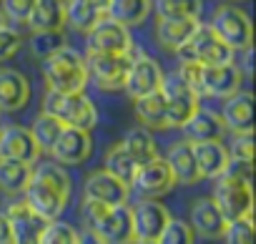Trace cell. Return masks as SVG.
<instances>
[{
  "instance_id": "obj_47",
  "label": "cell",
  "mask_w": 256,
  "mask_h": 244,
  "mask_svg": "<svg viewBox=\"0 0 256 244\" xmlns=\"http://www.w3.org/2000/svg\"><path fill=\"white\" fill-rule=\"evenodd\" d=\"M134 244H156V241H138V239H136Z\"/></svg>"
},
{
  "instance_id": "obj_42",
  "label": "cell",
  "mask_w": 256,
  "mask_h": 244,
  "mask_svg": "<svg viewBox=\"0 0 256 244\" xmlns=\"http://www.w3.org/2000/svg\"><path fill=\"white\" fill-rule=\"evenodd\" d=\"M224 174L236 176V179H244V181L251 184V179H254V161H246V159H228V166H226Z\"/></svg>"
},
{
  "instance_id": "obj_45",
  "label": "cell",
  "mask_w": 256,
  "mask_h": 244,
  "mask_svg": "<svg viewBox=\"0 0 256 244\" xmlns=\"http://www.w3.org/2000/svg\"><path fill=\"white\" fill-rule=\"evenodd\" d=\"M90 3H93L98 11H103V13H106V8H108V0H90Z\"/></svg>"
},
{
  "instance_id": "obj_36",
  "label": "cell",
  "mask_w": 256,
  "mask_h": 244,
  "mask_svg": "<svg viewBox=\"0 0 256 244\" xmlns=\"http://www.w3.org/2000/svg\"><path fill=\"white\" fill-rule=\"evenodd\" d=\"M226 244H254V219H236L226 224V231L221 236Z\"/></svg>"
},
{
  "instance_id": "obj_14",
  "label": "cell",
  "mask_w": 256,
  "mask_h": 244,
  "mask_svg": "<svg viewBox=\"0 0 256 244\" xmlns=\"http://www.w3.org/2000/svg\"><path fill=\"white\" fill-rule=\"evenodd\" d=\"M83 196L86 199H96L106 206H118V204H128L131 199V184L120 181L118 176H113L110 171L100 169L88 174L86 186H83Z\"/></svg>"
},
{
  "instance_id": "obj_24",
  "label": "cell",
  "mask_w": 256,
  "mask_h": 244,
  "mask_svg": "<svg viewBox=\"0 0 256 244\" xmlns=\"http://www.w3.org/2000/svg\"><path fill=\"white\" fill-rule=\"evenodd\" d=\"M198 18H158V26H156V38H158V46L171 51V53H178L186 41L194 36V31L198 28Z\"/></svg>"
},
{
  "instance_id": "obj_31",
  "label": "cell",
  "mask_w": 256,
  "mask_h": 244,
  "mask_svg": "<svg viewBox=\"0 0 256 244\" xmlns=\"http://www.w3.org/2000/svg\"><path fill=\"white\" fill-rule=\"evenodd\" d=\"M103 169L110 171L113 176H118L120 181L131 184L134 176H136V171H138V164L131 159V154H128V151L123 149V144L118 141V144H113V146L106 151V166H103Z\"/></svg>"
},
{
  "instance_id": "obj_35",
  "label": "cell",
  "mask_w": 256,
  "mask_h": 244,
  "mask_svg": "<svg viewBox=\"0 0 256 244\" xmlns=\"http://www.w3.org/2000/svg\"><path fill=\"white\" fill-rule=\"evenodd\" d=\"M194 241H196V234L191 224L184 219H174V216L168 219V224L156 239V244H194Z\"/></svg>"
},
{
  "instance_id": "obj_25",
  "label": "cell",
  "mask_w": 256,
  "mask_h": 244,
  "mask_svg": "<svg viewBox=\"0 0 256 244\" xmlns=\"http://www.w3.org/2000/svg\"><path fill=\"white\" fill-rule=\"evenodd\" d=\"M28 26L33 33H50V31H63L66 26V3L63 0H38Z\"/></svg>"
},
{
  "instance_id": "obj_12",
  "label": "cell",
  "mask_w": 256,
  "mask_h": 244,
  "mask_svg": "<svg viewBox=\"0 0 256 244\" xmlns=\"http://www.w3.org/2000/svg\"><path fill=\"white\" fill-rule=\"evenodd\" d=\"M90 151H93L90 131L63 126L60 136L56 139V144H53V149L48 154L60 166H80V164H86L90 159Z\"/></svg>"
},
{
  "instance_id": "obj_3",
  "label": "cell",
  "mask_w": 256,
  "mask_h": 244,
  "mask_svg": "<svg viewBox=\"0 0 256 244\" xmlns=\"http://www.w3.org/2000/svg\"><path fill=\"white\" fill-rule=\"evenodd\" d=\"M43 113L56 116L63 126L83 129V131H93L98 124V108L86 96V91H78V93L48 91L43 98Z\"/></svg>"
},
{
  "instance_id": "obj_22",
  "label": "cell",
  "mask_w": 256,
  "mask_h": 244,
  "mask_svg": "<svg viewBox=\"0 0 256 244\" xmlns=\"http://www.w3.org/2000/svg\"><path fill=\"white\" fill-rule=\"evenodd\" d=\"M184 131V139L191 141V144H198V141H221L224 139V121L218 113L214 111H206V108H198L186 124L181 126Z\"/></svg>"
},
{
  "instance_id": "obj_7",
  "label": "cell",
  "mask_w": 256,
  "mask_h": 244,
  "mask_svg": "<svg viewBox=\"0 0 256 244\" xmlns=\"http://www.w3.org/2000/svg\"><path fill=\"white\" fill-rule=\"evenodd\" d=\"M134 53H86L88 78L100 91H118L126 83Z\"/></svg>"
},
{
  "instance_id": "obj_46",
  "label": "cell",
  "mask_w": 256,
  "mask_h": 244,
  "mask_svg": "<svg viewBox=\"0 0 256 244\" xmlns=\"http://www.w3.org/2000/svg\"><path fill=\"white\" fill-rule=\"evenodd\" d=\"M6 26V16H3V11H0V28Z\"/></svg>"
},
{
  "instance_id": "obj_37",
  "label": "cell",
  "mask_w": 256,
  "mask_h": 244,
  "mask_svg": "<svg viewBox=\"0 0 256 244\" xmlns=\"http://www.w3.org/2000/svg\"><path fill=\"white\" fill-rule=\"evenodd\" d=\"M66 46V36L63 31H50V33H33V53L38 58H48L50 53H56L58 48Z\"/></svg>"
},
{
  "instance_id": "obj_11",
  "label": "cell",
  "mask_w": 256,
  "mask_h": 244,
  "mask_svg": "<svg viewBox=\"0 0 256 244\" xmlns=\"http://www.w3.org/2000/svg\"><path fill=\"white\" fill-rule=\"evenodd\" d=\"M174 186H176V179L171 174V166L161 156H156L148 164H141L131 181V189H136V194L141 199H161Z\"/></svg>"
},
{
  "instance_id": "obj_10",
  "label": "cell",
  "mask_w": 256,
  "mask_h": 244,
  "mask_svg": "<svg viewBox=\"0 0 256 244\" xmlns=\"http://www.w3.org/2000/svg\"><path fill=\"white\" fill-rule=\"evenodd\" d=\"M86 36H88L86 53H134L131 28H126L123 23H116L110 18L98 21Z\"/></svg>"
},
{
  "instance_id": "obj_4",
  "label": "cell",
  "mask_w": 256,
  "mask_h": 244,
  "mask_svg": "<svg viewBox=\"0 0 256 244\" xmlns=\"http://www.w3.org/2000/svg\"><path fill=\"white\" fill-rule=\"evenodd\" d=\"M181 63H196V66H221L236 61V53L214 33L211 26L198 23L194 36L186 41V46L176 53Z\"/></svg>"
},
{
  "instance_id": "obj_18",
  "label": "cell",
  "mask_w": 256,
  "mask_h": 244,
  "mask_svg": "<svg viewBox=\"0 0 256 244\" xmlns=\"http://www.w3.org/2000/svg\"><path fill=\"white\" fill-rule=\"evenodd\" d=\"M188 224H191L194 234H198L204 239H221L228 221L224 219V214L218 211V206L214 204L211 196H201L191 204Z\"/></svg>"
},
{
  "instance_id": "obj_16",
  "label": "cell",
  "mask_w": 256,
  "mask_h": 244,
  "mask_svg": "<svg viewBox=\"0 0 256 244\" xmlns=\"http://www.w3.org/2000/svg\"><path fill=\"white\" fill-rule=\"evenodd\" d=\"M90 231H96L106 244H134L136 241V234H134L131 206H128V204L108 206V211L103 214V219Z\"/></svg>"
},
{
  "instance_id": "obj_39",
  "label": "cell",
  "mask_w": 256,
  "mask_h": 244,
  "mask_svg": "<svg viewBox=\"0 0 256 244\" xmlns=\"http://www.w3.org/2000/svg\"><path fill=\"white\" fill-rule=\"evenodd\" d=\"M23 46V36L8 23L0 28V61H10Z\"/></svg>"
},
{
  "instance_id": "obj_44",
  "label": "cell",
  "mask_w": 256,
  "mask_h": 244,
  "mask_svg": "<svg viewBox=\"0 0 256 244\" xmlns=\"http://www.w3.org/2000/svg\"><path fill=\"white\" fill-rule=\"evenodd\" d=\"M78 244H106V241H103V239H100V236H98L96 231L86 229V231H83V234L78 236Z\"/></svg>"
},
{
  "instance_id": "obj_27",
  "label": "cell",
  "mask_w": 256,
  "mask_h": 244,
  "mask_svg": "<svg viewBox=\"0 0 256 244\" xmlns=\"http://www.w3.org/2000/svg\"><path fill=\"white\" fill-rule=\"evenodd\" d=\"M136 106V118L138 124L148 131H166L168 129V121H166V98L161 96V91L148 93L144 98L134 101Z\"/></svg>"
},
{
  "instance_id": "obj_13",
  "label": "cell",
  "mask_w": 256,
  "mask_h": 244,
  "mask_svg": "<svg viewBox=\"0 0 256 244\" xmlns=\"http://www.w3.org/2000/svg\"><path fill=\"white\" fill-rule=\"evenodd\" d=\"M40 146L30 129L26 126H6L0 129V159L8 161H23L36 166L40 159Z\"/></svg>"
},
{
  "instance_id": "obj_20",
  "label": "cell",
  "mask_w": 256,
  "mask_h": 244,
  "mask_svg": "<svg viewBox=\"0 0 256 244\" xmlns=\"http://www.w3.org/2000/svg\"><path fill=\"white\" fill-rule=\"evenodd\" d=\"M30 101V81L16 71L3 68L0 71V111H20Z\"/></svg>"
},
{
  "instance_id": "obj_17",
  "label": "cell",
  "mask_w": 256,
  "mask_h": 244,
  "mask_svg": "<svg viewBox=\"0 0 256 244\" xmlns=\"http://www.w3.org/2000/svg\"><path fill=\"white\" fill-rule=\"evenodd\" d=\"M6 214H8V219L13 224V244H40V234H43L46 219H40L26 204V199H18V201L8 204Z\"/></svg>"
},
{
  "instance_id": "obj_2",
  "label": "cell",
  "mask_w": 256,
  "mask_h": 244,
  "mask_svg": "<svg viewBox=\"0 0 256 244\" xmlns=\"http://www.w3.org/2000/svg\"><path fill=\"white\" fill-rule=\"evenodd\" d=\"M43 78L48 83V91L58 93H78L88 86V66L86 56H80L76 48H58L48 58H43Z\"/></svg>"
},
{
  "instance_id": "obj_9",
  "label": "cell",
  "mask_w": 256,
  "mask_h": 244,
  "mask_svg": "<svg viewBox=\"0 0 256 244\" xmlns=\"http://www.w3.org/2000/svg\"><path fill=\"white\" fill-rule=\"evenodd\" d=\"M161 81H164V68L158 66V61L146 56V53H134L123 91L128 93L131 101H136V98H144L148 93H156L161 88Z\"/></svg>"
},
{
  "instance_id": "obj_30",
  "label": "cell",
  "mask_w": 256,
  "mask_h": 244,
  "mask_svg": "<svg viewBox=\"0 0 256 244\" xmlns=\"http://www.w3.org/2000/svg\"><path fill=\"white\" fill-rule=\"evenodd\" d=\"M106 13L98 11L90 0H66V26L88 33L98 21H103Z\"/></svg>"
},
{
  "instance_id": "obj_5",
  "label": "cell",
  "mask_w": 256,
  "mask_h": 244,
  "mask_svg": "<svg viewBox=\"0 0 256 244\" xmlns=\"http://www.w3.org/2000/svg\"><path fill=\"white\" fill-rule=\"evenodd\" d=\"M214 204L218 206V211L224 214L226 221H236V219H246L254 211V189L248 181L221 174L218 179H214Z\"/></svg>"
},
{
  "instance_id": "obj_41",
  "label": "cell",
  "mask_w": 256,
  "mask_h": 244,
  "mask_svg": "<svg viewBox=\"0 0 256 244\" xmlns=\"http://www.w3.org/2000/svg\"><path fill=\"white\" fill-rule=\"evenodd\" d=\"M108 211V206L106 204H100V201H96V199H86L83 196V221H86V226L88 229H93L100 219H103V214Z\"/></svg>"
},
{
  "instance_id": "obj_34",
  "label": "cell",
  "mask_w": 256,
  "mask_h": 244,
  "mask_svg": "<svg viewBox=\"0 0 256 244\" xmlns=\"http://www.w3.org/2000/svg\"><path fill=\"white\" fill-rule=\"evenodd\" d=\"M80 231L60 219L56 221H46L43 234H40V244H78Z\"/></svg>"
},
{
  "instance_id": "obj_6",
  "label": "cell",
  "mask_w": 256,
  "mask_h": 244,
  "mask_svg": "<svg viewBox=\"0 0 256 244\" xmlns=\"http://www.w3.org/2000/svg\"><path fill=\"white\" fill-rule=\"evenodd\" d=\"M214 28V33L234 51H244V48H251L254 46V26H251V16L238 8V6H221L216 13H214V21L208 23Z\"/></svg>"
},
{
  "instance_id": "obj_38",
  "label": "cell",
  "mask_w": 256,
  "mask_h": 244,
  "mask_svg": "<svg viewBox=\"0 0 256 244\" xmlns=\"http://www.w3.org/2000/svg\"><path fill=\"white\" fill-rule=\"evenodd\" d=\"M36 3L38 0H0L6 21H13V23H28Z\"/></svg>"
},
{
  "instance_id": "obj_26",
  "label": "cell",
  "mask_w": 256,
  "mask_h": 244,
  "mask_svg": "<svg viewBox=\"0 0 256 244\" xmlns=\"http://www.w3.org/2000/svg\"><path fill=\"white\" fill-rule=\"evenodd\" d=\"M154 6L151 0H108V8H106V18L123 23L126 28H134L148 21Z\"/></svg>"
},
{
  "instance_id": "obj_23",
  "label": "cell",
  "mask_w": 256,
  "mask_h": 244,
  "mask_svg": "<svg viewBox=\"0 0 256 244\" xmlns=\"http://www.w3.org/2000/svg\"><path fill=\"white\" fill-rule=\"evenodd\" d=\"M191 146H194V159H196L201 181L204 179L214 181L226 171L231 156H228V149L221 141H198V144H191Z\"/></svg>"
},
{
  "instance_id": "obj_49",
  "label": "cell",
  "mask_w": 256,
  "mask_h": 244,
  "mask_svg": "<svg viewBox=\"0 0 256 244\" xmlns=\"http://www.w3.org/2000/svg\"><path fill=\"white\" fill-rule=\"evenodd\" d=\"M236 3H238V0H236Z\"/></svg>"
},
{
  "instance_id": "obj_48",
  "label": "cell",
  "mask_w": 256,
  "mask_h": 244,
  "mask_svg": "<svg viewBox=\"0 0 256 244\" xmlns=\"http://www.w3.org/2000/svg\"><path fill=\"white\" fill-rule=\"evenodd\" d=\"M63 3H66V0H63Z\"/></svg>"
},
{
  "instance_id": "obj_1",
  "label": "cell",
  "mask_w": 256,
  "mask_h": 244,
  "mask_svg": "<svg viewBox=\"0 0 256 244\" xmlns=\"http://www.w3.org/2000/svg\"><path fill=\"white\" fill-rule=\"evenodd\" d=\"M70 189L73 186L68 171L60 164L50 161V164L33 166V176L23 191V199L40 219L56 221L60 219V214L70 201Z\"/></svg>"
},
{
  "instance_id": "obj_8",
  "label": "cell",
  "mask_w": 256,
  "mask_h": 244,
  "mask_svg": "<svg viewBox=\"0 0 256 244\" xmlns=\"http://www.w3.org/2000/svg\"><path fill=\"white\" fill-rule=\"evenodd\" d=\"M244 73L236 61L221 63V66H201L198 73V96H211V98H228L236 91H241Z\"/></svg>"
},
{
  "instance_id": "obj_33",
  "label": "cell",
  "mask_w": 256,
  "mask_h": 244,
  "mask_svg": "<svg viewBox=\"0 0 256 244\" xmlns=\"http://www.w3.org/2000/svg\"><path fill=\"white\" fill-rule=\"evenodd\" d=\"M30 131H33V136H36L40 151H50L53 144H56V139H58L60 131H63V124H60L56 116H50V113H40V116L33 121V129H30Z\"/></svg>"
},
{
  "instance_id": "obj_43",
  "label": "cell",
  "mask_w": 256,
  "mask_h": 244,
  "mask_svg": "<svg viewBox=\"0 0 256 244\" xmlns=\"http://www.w3.org/2000/svg\"><path fill=\"white\" fill-rule=\"evenodd\" d=\"M0 244H13V224L6 211H0Z\"/></svg>"
},
{
  "instance_id": "obj_15",
  "label": "cell",
  "mask_w": 256,
  "mask_h": 244,
  "mask_svg": "<svg viewBox=\"0 0 256 244\" xmlns=\"http://www.w3.org/2000/svg\"><path fill=\"white\" fill-rule=\"evenodd\" d=\"M134 234L138 241H156L171 219V211L158 199H141L134 209Z\"/></svg>"
},
{
  "instance_id": "obj_21",
  "label": "cell",
  "mask_w": 256,
  "mask_h": 244,
  "mask_svg": "<svg viewBox=\"0 0 256 244\" xmlns=\"http://www.w3.org/2000/svg\"><path fill=\"white\" fill-rule=\"evenodd\" d=\"M166 164L171 166V174L176 179V184H184V186H194L201 181V174H198V166H196V159H194V146L191 141H174L168 146V154H166Z\"/></svg>"
},
{
  "instance_id": "obj_32",
  "label": "cell",
  "mask_w": 256,
  "mask_h": 244,
  "mask_svg": "<svg viewBox=\"0 0 256 244\" xmlns=\"http://www.w3.org/2000/svg\"><path fill=\"white\" fill-rule=\"evenodd\" d=\"M158 18H201L204 0H151Z\"/></svg>"
},
{
  "instance_id": "obj_40",
  "label": "cell",
  "mask_w": 256,
  "mask_h": 244,
  "mask_svg": "<svg viewBox=\"0 0 256 244\" xmlns=\"http://www.w3.org/2000/svg\"><path fill=\"white\" fill-rule=\"evenodd\" d=\"M228 156H231V159H246V161H254V131L234 134L231 146H228Z\"/></svg>"
},
{
  "instance_id": "obj_29",
  "label": "cell",
  "mask_w": 256,
  "mask_h": 244,
  "mask_svg": "<svg viewBox=\"0 0 256 244\" xmlns=\"http://www.w3.org/2000/svg\"><path fill=\"white\" fill-rule=\"evenodd\" d=\"M30 176H33V166L30 164L0 159V191H6L10 196H18V194L26 191Z\"/></svg>"
},
{
  "instance_id": "obj_28",
  "label": "cell",
  "mask_w": 256,
  "mask_h": 244,
  "mask_svg": "<svg viewBox=\"0 0 256 244\" xmlns=\"http://www.w3.org/2000/svg\"><path fill=\"white\" fill-rule=\"evenodd\" d=\"M120 144H123V149L131 154V159L138 166L141 164H148V161H154L158 156V144L151 136V131L144 129V126H134L131 131H126V136H123Z\"/></svg>"
},
{
  "instance_id": "obj_19",
  "label": "cell",
  "mask_w": 256,
  "mask_h": 244,
  "mask_svg": "<svg viewBox=\"0 0 256 244\" xmlns=\"http://www.w3.org/2000/svg\"><path fill=\"white\" fill-rule=\"evenodd\" d=\"M224 111L218 113L224 126L231 134L254 131V93L251 91H236L234 96L224 98Z\"/></svg>"
}]
</instances>
